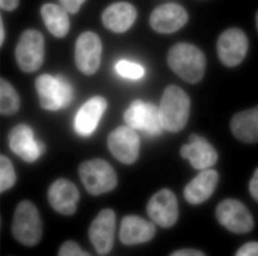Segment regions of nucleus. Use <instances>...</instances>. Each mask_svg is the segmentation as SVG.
Here are the masks:
<instances>
[{
	"label": "nucleus",
	"mask_w": 258,
	"mask_h": 256,
	"mask_svg": "<svg viewBox=\"0 0 258 256\" xmlns=\"http://www.w3.org/2000/svg\"><path fill=\"white\" fill-rule=\"evenodd\" d=\"M107 100L102 96H93L85 101L74 121V130L82 137H88L98 127L103 113L107 109Z\"/></svg>",
	"instance_id": "obj_17"
},
{
	"label": "nucleus",
	"mask_w": 258,
	"mask_h": 256,
	"mask_svg": "<svg viewBox=\"0 0 258 256\" xmlns=\"http://www.w3.org/2000/svg\"><path fill=\"white\" fill-rule=\"evenodd\" d=\"M140 136L128 126L116 127L107 136V147L116 161L133 165L140 157Z\"/></svg>",
	"instance_id": "obj_13"
},
{
	"label": "nucleus",
	"mask_w": 258,
	"mask_h": 256,
	"mask_svg": "<svg viewBox=\"0 0 258 256\" xmlns=\"http://www.w3.org/2000/svg\"><path fill=\"white\" fill-rule=\"evenodd\" d=\"M48 202L56 212L64 216L74 215L80 199L79 189L68 179H57L50 184L47 193Z\"/></svg>",
	"instance_id": "obj_16"
},
{
	"label": "nucleus",
	"mask_w": 258,
	"mask_h": 256,
	"mask_svg": "<svg viewBox=\"0 0 258 256\" xmlns=\"http://www.w3.org/2000/svg\"><path fill=\"white\" fill-rule=\"evenodd\" d=\"M218 60L226 68H236L244 61L249 48V40L243 30L230 27L225 30L217 40Z\"/></svg>",
	"instance_id": "obj_9"
},
{
	"label": "nucleus",
	"mask_w": 258,
	"mask_h": 256,
	"mask_svg": "<svg viewBox=\"0 0 258 256\" xmlns=\"http://www.w3.org/2000/svg\"><path fill=\"white\" fill-rule=\"evenodd\" d=\"M115 69H116V73L120 75V77L126 78V79H141L144 77L145 70L141 65L138 64H135V62L126 61V60H120L115 65Z\"/></svg>",
	"instance_id": "obj_26"
},
{
	"label": "nucleus",
	"mask_w": 258,
	"mask_h": 256,
	"mask_svg": "<svg viewBox=\"0 0 258 256\" xmlns=\"http://www.w3.org/2000/svg\"><path fill=\"white\" fill-rule=\"evenodd\" d=\"M103 26L115 34H123L135 25L137 9L128 2H116L106 7L101 16Z\"/></svg>",
	"instance_id": "obj_20"
},
{
	"label": "nucleus",
	"mask_w": 258,
	"mask_h": 256,
	"mask_svg": "<svg viewBox=\"0 0 258 256\" xmlns=\"http://www.w3.org/2000/svg\"><path fill=\"white\" fill-rule=\"evenodd\" d=\"M218 180H220V175L216 170L207 168V170L200 171L185 186L183 197L192 206L204 203L213 195L218 185Z\"/></svg>",
	"instance_id": "obj_19"
},
{
	"label": "nucleus",
	"mask_w": 258,
	"mask_h": 256,
	"mask_svg": "<svg viewBox=\"0 0 258 256\" xmlns=\"http://www.w3.org/2000/svg\"><path fill=\"white\" fill-rule=\"evenodd\" d=\"M188 13L181 4L164 3L156 7L149 18V24L159 34H173L187 24Z\"/></svg>",
	"instance_id": "obj_15"
},
{
	"label": "nucleus",
	"mask_w": 258,
	"mask_h": 256,
	"mask_svg": "<svg viewBox=\"0 0 258 256\" xmlns=\"http://www.w3.org/2000/svg\"><path fill=\"white\" fill-rule=\"evenodd\" d=\"M102 56V41L93 31L80 34L75 43V65L84 75H93L98 71Z\"/></svg>",
	"instance_id": "obj_14"
},
{
	"label": "nucleus",
	"mask_w": 258,
	"mask_h": 256,
	"mask_svg": "<svg viewBox=\"0 0 258 256\" xmlns=\"http://www.w3.org/2000/svg\"><path fill=\"white\" fill-rule=\"evenodd\" d=\"M17 181V174L12 161L4 154L0 156V193L12 189Z\"/></svg>",
	"instance_id": "obj_25"
},
{
	"label": "nucleus",
	"mask_w": 258,
	"mask_h": 256,
	"mask_svg": "<svg viewBox=\"0 0 258 256\" xmlns=\"http://www.w3.org/2000/svg\"><path fill=\"white\" fill-rule=\"evenodd\" d=\"M258 255V243L255 241L246 242L243 246L238 248L235 256H257Z\"/></svg>",
	"instance_id": "obj_29"
},
{
	"label": "nucleus",
	"mask_w": 258,
	"mask_h": 256,
	"mask_svg": "<svg viewBox=\"0 0 258 256\" xmlns=\"http://www.w3.org/2000/svg\"><path fill=\"white\" fill-rule=\"evenodd\" d=\"M58 256H89L91 253L80 248L79 244L75 241H64L63 243L59 246Z\"/></svg>",
	"instance_id": "obj_27"
},
{
	"label": "nucleus",
	"mask_w": 258,
	"mask_h": 256,
	"mask_svg": "<svg viewBox=\"0 0 258 256\" xmlns=\"http://www.w3.org/2000/svg\"><path fill=\"white\" fill-rule=\"evenodd\" d=\"M230 130L235 138L244 144H257L258 109L252 108L239 112L230 121Z\"/></svg>",
	"instance_id": "obj_22"
},
{
	"label": "nucleus",
	"mask_w": 258,
	"mask_h": 256,
	"mask_svg": "<svg viewBox=\"0 0 258 256\" xmlns=\"http://www.w3.org/2000/svg\"><path fill=\"white\" fill-rule=\"evenodd\" d=\"M4 41H6V27H4L3 17H0V45H3Z\"/></svg>",
	"instance_id": "obj_33"
},
{
	"label": "nucleus",
	"mask_w": 258,
	"mask_h": 256,
	"mask_svg": "<svg viewBox=\"0 0 258 256\" xmlns=\"http://www.w3.org/2000/svg\"><path fill=\"white\" fill-rule=\"evenodd\" d=\"M216 219L220 225L235 234H245L254 228V219L248 207L234 198L221 200L216 207Z\"/></svg>",
	"instance_id": "obj_7"
},
{
	"label": "nucleus",
	"mask_w": 258,
	"mask_h": 256,
	"mask_svg": "<svg viewBox=\"0 0 258 256\" xmlns=\"http://www.w3.org/2000/svg\"><path fill=\"white\" fill-rule=\"evenodd\" d=\"M35 89L41 109L48 112L64 109L74 100L73 84L62 74H41L35 79Z\"/></svg>",
	"instance_id": "obj_3"
},
{
	"label": "nucleus",
	"mask_w": 258,
	"mask_h": 256,
	"mask_svg": "<svg viewBox=\"0 0 258 256\" xmlns=\"http://www.w3.org/2000/svg\"><path fill=\"white\" fill-rule=\"evenodd\" d=\"M116 215L111 209H103L97 214L89 225L88 237L97 255L106 256L114 247Z\"/></svg>",
	"instance_id": "obj_10"
},
{
	"label": "nucleus",
	"mask_w": 258,
	"mask_h": 256,
	"mask_svg": "<svg viewBox=\"0 0 258 256\" xmlns=\"http://www.w3.org/2000/svg\"><path fill=\"white\" fill-rule=\"evenodd\" d=\"M9 149L22 161L32 163L47 151L44 142L38 141L31 127L25 123L15 126L8 133Z\"/></svg>",
	"instance_id": "obj_12"
},
{
	"label": "nucleus",
	"mask_w": 258,
	"mask_h": 256,
	"mask_svg": "<svg viewBox=\"0 0 258 256\" xmlns=\"http://www.w3.org/2000/svg\"><path fill=\"white\" fill-rule=\"evenodd\" d=\"M188 140L190 142H188L187 159L195 170H207V168H212L217 163V150L207 138L202 137L197 133H191Z\"/></svg>",
	"instance_id": "obj_21"
},
{
	"label": "nucleus",
	"mask_w": 258,
	"mask_h": 256,
	"mask_svg": "<svg viewBox=\"0 0 258 256\" xmlns=\"http://www.w3.org/2000/svg\"><path fill=\"white\" fill-rule=\"evenodd\" d=\"M156 227L153 221L138 215H126L121 219L119 239L125 246H135L150 242L155 237Z\"/></svg>",
	"instance_id": "obj_18"
},
{
	"label": "nucleus",
	"mask_w": 258,
	"mask_h": 256,
	"mask_svg": "<svg viewBox=\"0 0 258 256\" xmlns=\"http://www.w3.org/2000/svg\"><path fill=\"white\" fill-rule=\"evenodd\" d=\"M168 66L183 82L195 84L204 78L207 68L206 55L191 43H176L168 50Z\"/></svg>",
	"instance_id": "obj_1"
},
{
	"label": "nucleus",
	"mask_w": 258,
	"mask_h": 256,
	"mask_svg": "<svg viewBox=\"0 0 258 256\" xmlns=\"http://www.w3.org/2000/svg\"><path fill=\"white\" fill-rule=\"evenodd\" d=\"M59 6L70 15H75L80 11L83 4H85V0H59Z\"/></svg>",
	"instance_id": "obj_28"
},
{
	"label": "nucleus",
	"mask_w": 258,
	"mask_h": 256,
	"mask_svg": "<svg viewBox=\"0 0 258 256\" xmlns=\"http://www.w3.org/2000/svg\"><path fill=\"white\" fill-rule=\"evenodd\" d=\"M249 193L253 199L258 200V168L254 170L252 179L249 181Z\"/></svg>",
	"instance_id": "obj_31"
},
{
	"label": "nucleus",
	"mask_w": 258,
	"mask_h": 256,
	"mask_svg": "<svg viewBox=\"0 0 258 256\" xmlns=\"http://www.w3.org/2000/svg\"><path fill=\"white\" fill-rule=\"evenodd\" d=\"M21 98L18 92L8 80L0 79V114L3 117L15 115L20 110Z\"/></svg>",
	"instance_id": "obj_24"
},
{
	"label": "nucleus",
	"mask_w": 258,
	"mask_h": 256,
	"mask_svg": "<svg viewBox=\"0 0 258 256\" xmlns=\"http://www.w3.org/2000/svg\"><path fill=\"white\" fill-rule=\"evenodd\" d=\"M191 100L186 91L176 84L165 87L159 106L163 130L177 133L186 127L190 117Z\"/></svg>",
	"instance_id": "obj_2"
},
{
	"label": "nucleus",
	"mask_w": 258,
	"mask_h": 256,
	"mask_svg": "<svg viewBox=\"0 0 258 256\" xmlns=\"http://www.w3.org/2000/svg\"><path fill=\"white\" fill-rule=\"evenodd\" d=\"M172 256H204L206 252L197 250V248H179V250L170 252Z\"/></svg>",
	"instance_id": "obj_30"
},
{
	"label": "nucleus",
	"mask_w": 258,
	"mask_h": 256,
	"mask_svg": "<svg viewBox=\"0 0 258 256\" xmlns=\"http://www.w3.org/2000/svg\"><path fill=\"white\" fill-rule=\"evenodd\" d=\"M124 122L132 130L142 131L145 135L155 137L163 133L159 108L153 103L135 100L124 112Z\"/></svg>",
	"instance_id": "obj_8"
},
{
	"label": "nucleus",
	"mask_w": 258,
	"mask_h": 256,
	"mask_svg": "<svg viewBox=\"0 0 258 256\" xmlns=\"http://www.w3.org/2000/svg\"><path fill=\"white\" fill-rule=\"evenodd\" d=\"M78 172L85 190L94 197L110 193L117 185L116 171L105 159L93 158L84 161L80 163Z\"/></svg>",
	"instance_id": "obj_5"
},
{
	"label": "nucleus",
	"mask_w": 258,
	"mask_h": 256,
	"mask_svg": "<svg viewBox=\"0 0 258 256\" xmlns=\"http://www.w3.org/2000/svg\"><path fill=\"white\" fill-rule=\"evenodd\" d=\"M147 215L150 220L160 228H172L178 220V200L170 189H160L151 195L147 202Z\"/></svg>",
	"instance_id": "obj_11"
},
{
	"label": "nucleus",
	"mask_w": 258,
	"mask_h": 256,
	"mask_svg": "<svg viewBox=\"0 0 258 256\" xmlns=\"http://www.w3.org/2000/svg\"><path fill=\"white\" fill-rule=\"evenodd\" d=\"M40 15L47 30L54 38H64L70 31L69 13L59 4L45 3L40 7Z\"/></svg>",
	"instance_id": "obj_23"
},
{
	"label": "nucleus",
	"mask_w": 258,
	"mask_h": 256,
	"mask_svg": "<svg viewBox=\"0 0 258 256\" xmlns=\"http://www.w3.org/2000/svg\"><path fill=\"white\" fill-rule=\"evenodd\" d=\"M16 62L24 73L38 71L44 62L45 40L43 34L35 29H27L20 35L15 49Z\"/></svg>",
	"instance_id": "obj_6"
},
{
	"label": "nucleus",
	"mask_w": 258,
	"mask_h": 256,
	"mask_svg": "<svg viewBox=\"0 0 258 256\" xmlns=\"http://www.w3.org/2000/svg\"><path fill=\"white\" fill-rule=\"evenodd\" d=\"M12 236L26 247H34L43 237V221L35 204L24 199L17 204L13 214Z\"/></svg>",
	"instance_id": "obj_4"
},
{
	"label": "nucleus",
	"mask_w": 258,
	"mask_h": 256,
	"mask_svg": "<svg viewBox=\"0 0 258 256\" xmlns=\"http://www.w3.org/2000/svg\"><path fill=\"white\" fill-rule=\"evenodd\" d=\"M20 6V0H2L0 2V8L6 12H12Z\"/></svg>",
	"instance_id": "obj_32"
}]
</instances>
